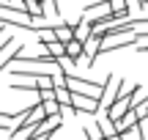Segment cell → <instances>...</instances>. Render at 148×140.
<instances>
[{
  "instance_id": "cell-1",
  "label": "cell",
  "mask_w": 148,
  "mask_h": 140,
  "mask_svg": "<svg viewBox=\"0 0 148 140\" xmlns=\"http://www.w3.org/2000/svg\"><path fill=\"white\" fill-rule=\"evenodd\" d=\"M121 93H123V80H121V77H115V74H107V82H104V88H101V93H99L101 113H104V110H110Z\"/></svg>"
},
{
  "instance_id": "cell-2",
  "label": "cell",
  "mask_w": 148,
  "mask_h": 140,
  "mask_svg": "<svg viewBox=\"0 0 148 140\" xmlns=\"http://www.w3.org/2000/svg\"><path fill=\"white\" fill-rule=\"evenodd\" d=\"M137 44V33H112L101 38V52H115V49H129Z\"/></svg>"
},
{
  "instance_id": "cell-3",
  "label": "cell",
  "mask_w": 148,
  "mask_h": 140,
  "mask_svg": "<svg viewBox=\"0 0 148 140\" xmlns=\"http://www.w3.org/2000/svg\"><path fill=\"white\" fill-rule=\"evenodd\" d=\"M71 104L77 113H85V115H96L101 110L99 99L90 96V93H79V91H71Z\"/></svg>"
},
{
  "instance_id": "cell-4",
  "label": "cell",
  "mask_w": 148,
  "mask_h": 140,
  "mask_svg": "<svg viewBox=\"0 0 148 140\" xmlns=\"http://www.w3.org/2000/svg\"><path fill=\"white\" fill-rule=\"evenodd\" d=\"M63 124V115H47V118L41 121V124H36L30 129V137L36 140V137H49V135H55V132H58V126Z\"/></svg>"
},
{
  "instance_id": "cell-5",
  "label": "cell",
  "mask_w": 148,
  "mask_h": 140,
  "mask_svg": "<svg viewBox=\"0 0 148 140\" xmlns=\"http://www.w3.org/2000/svg\"><path fill=\"white\" fill-rule=\"evenodd\" d=\"M66 55H69L74 63H79V60H82V55H85V44L79 41V38H71V41H66Z\"/></svg>"
},
{
  "instance_id": "cell-6",
  "label": "cell",
  "mask_w": 148,
  "mask_h": 140,
  "mask_svg": "<svg viewBox=\"0 0 148 140\" xmlns=\"http://www.w3.org/2000/svg\"><path fill=\"white\" fill-rule=\"evenodd\" d=\"M96 124H99V129H101L104 137H118V126H115V121H112L107 113H104V118H96Z\"/></svg>"
},
{
  "instance_id": "cell-7",
  "label": "cell",
  "mask_w": 148,
  "mask_h": 140,
  "mask_svg": "<svg viewBox=\"0 0 148 140\" xmlns=\"http://www.w3.org/2000/svg\"><path fill=\"white\" fill-rule=\"evenodd\" d=\"M55 36H58V41H71L74 38V22H60V25H55Z\"/></svg>"
},
{
  "instance_id": "cell-8",
  "label": "cell",
  "mask_w": 148,
  "mask_h": 140,
  "mask_svg": "<svg viewBox=\"0 0 148 140\" xmlns=\"http://www.w3.org/2000/svg\"><path fill=\"white\" fill-rule=\"evenodd\" d=\"M38 102L44 104L47 115H58V113H60V102H58V99H38Z\"/></svg>"
},
{
  "instance_id": "cell-9",
  "label": "cell",
  "mask_w": 148,
  "mask_h": 140,
  "mask_svg": "<svg viewBox=\"0 0 148 140\" xmlns=\"http://www.w3.org/2000/svg\"><path fill=\"white\" fill-rule=\"evenodd\" d=\"M137 126H140V137L148 140V115H143V118L137 121Z\"/></svg>"
},
{
  "instance_id": "cell-10",
  "label": "cell",
  "mask_w": 148,
  "mask_h": 140,
  "mask_svg": "<svg viewBox=\"0 0 148 140\" xmlns=\"http://www.w3.org/2000/svg\"><path fill=\"white\" fill-rule=\"evenodd\" d=\"M134 110H137V115H140V118H143V115H148V96H145V99H143V102H140Z\"/></svg>"
},
{
  "instance_id": "cell-11",
  "label": "cell",
  "mask_w": 148,
  "mask_h": 140,
  "mask_svg": "<svg viewBox=\"0 0 148 140\" xmlns=\"http://www.w3.org/2000/svg\"><path fill=\"white\" fill-rule=\"evenodd\" d=\"M126 3H129V8H132V11H140V8H145V5H143V0H126Z\"/></svg>"
},
{
  "instance_id": "cell-12",
  "label": "cell",
  "mask_w": 148,
  "mask_h": 140,
  "mask_svg": "<svg viewBox=\"0 0 148 140\" xmlns=\"http://www.w3.org/2000/svg\"><path fill=\"white\" fill-rule=\"evenodd\" d=\"M140 49H143V52H145V55H148V47H140Z\"/></svg>"
}]
</instances>
